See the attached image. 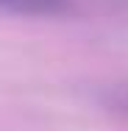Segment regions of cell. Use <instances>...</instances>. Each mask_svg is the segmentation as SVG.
<instances>
[{
	"label": "cell",
	"mask_w": 128,
	"mask_h": 131,
	"mask_svg": "<svg viewBox=\"0 0 128 131\" xmlns=\"http://www.w3.org/2000/svg\"><path fill=\"white\" fill-rule=\"evenodd\" d=\"M106 103L120 109V112H128V84H117L106 92Z\"/></svg>",
	"instance_id": "cell-2"
},
{
	"label": "cell",
	"mask_w": 128,
	"mask_h": 131,
	"mask_svg": "<svg viewBox=\"0 0 128 131\" xmlns=\"http://www.w3.org/2000/svg\"><path fill=\"white\" fill-rule=\"evenodd\" d=\"M75 0H0V14L8 17H67Z\"/></svg>",
	"instance_id": "cell-1"
}]
</instances>
